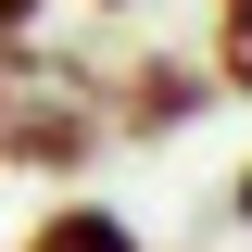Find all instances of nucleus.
<instances>
[{"instance_id":"nucleus-2","label":"nucleus","mask_w":252,"mask_h":252,"mask_svg":"<svg viewBox=\"0 0 252 252\" xmlns=\"http://www.w3.org/2000/svg\"><path fill=\"white\" fill-rule=\"evenodd\" d=\"M202 89H215V63H139V76H126V139H177L189 114H202Z\"/></svg>"},{"instance_id":"nucleus-3","label":"nucleus","mask_w":252,"mask_h":252,"mask_svg":"<svg viewBox=\"0 0 252 252\" xmlns=\"http://www.w3.org/2000/svg\"><path fill=\"white\" fill-rule=\"evenodd\" d=\"M13 252H139V227H126L114 202H51V215H38Z\"/></svg>"},{"instance_id":"nucleus-1","label":"nucleus","mask_w":252,"mask_h":252,"mask_svg":"<svg viewBox=\"0 0 252 252\" xmlns=\"http://www.w3.org/2000/svg\"><path fill=\"white\" fill-rule=\"evenodd\" d=\"M101 139H114L101 101L76 89L63 63H38L26 38H0V164H13V177H76Z\"/></svg>"},{"instance_id":"nucleus-6","label":"nucleus","mask_w":252,"mask_h":252,"mask_svg":"<svg viewBox=\"0 0 252 252\" xmlns=\"http://www.w3.org/2000/svg\"><path fill=\"white\" fill-rule=\"evenodd\" d=\"M227 202H240V227H252V164H240V189H227Z\"/></svg>"},{"instance_id":"nucleus-7","label":"nucleus","mask_w":252,"mask_h":252,"mask_svg":"<svg viewBox=\"0 0 252 252\" xmlns=\"http://www.w3.org/2000/svg\"><path fill=\"white\" fill-rule=\"evenodd\" d=\"M89 13H139V0H89Z\"/></svg>"},{"instance_id":"nucleus-4","label":"nucleus","mask_w":252,"mask_h":252,"mask_svg":"<svg viewBox=\"0 0 252 252\" xmlns=\"http://www.w3.org/2000/svg\"><path fill=\"white\" fill-rule=\"evenodd\" d=\"M215 89L252 101V0H215Z\"/></svg>"},{"instance_id":"nucleus-5","label":"nucleus","mask_w":252,"mask_h":252,"mask_svg":"<svg viewBox=\"0 0 252 252\" xmlns=\"http://www.w3.org/2000/svg\"><path fill=\"white\" fill-rule=\"evenodd\" d=\"M38 13H51V0H0V38H26V26H38Z\"/></svg>"}]
</instances>
